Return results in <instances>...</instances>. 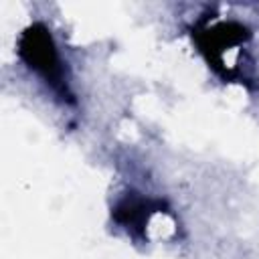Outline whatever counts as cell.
Wrapping results in <instances>:
<instances>
[{"instance_id": "obj_1", "label": "cell", "mask_w": 259, "mask_h": 259, "mask_svg": "<svg viewBox=\"0 0 259 259\" xmlns=\"http://www.w3.org/2000/svg\"><path fill=\"white\" fill-rule=\"evenodd\" d=\"M18 55L28 69L42 77V81L63 99H71V91L65 79V67L51 36V30L42 22H34L22 30L18 38Z\"/></svg>"}]
</instances>
